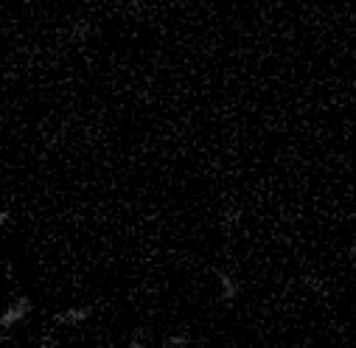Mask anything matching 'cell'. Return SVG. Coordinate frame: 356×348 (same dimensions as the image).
<instances>
[{
    "instance_id": "obj_4",
    "label": "cell",
    "mask_w": 356,
    "mask_h": 348,
    "mask_svg": "<svg viewBox=\"0 0 356 348\" xmlns=\"http://www.w3.org/2000/svg\"><path fill=\"white\" fill-rule=\"evenodd\" d=\"M191 345V334L188 331H171L160 340V348H188Z\"/></svg>"
},
{
    "instance_id": "obj_5",
    "label": "cell",
    "mask_w": 356,
    "mask_h": 348,
    "mask_svg": "<svg viewBox=\"0 0 356 348\" xmlns=\"http://www.w3.org/2000/svg\"><path fill=\"white\" fill-rule=\"evenodd\" d=\"M127 348H152V331H149L146 326L135 329V331L129 334V342H127Z\"/></svg>"
},
{
    "instance_id": "obj_8",
    "label": "cell",
    "mask_w": 356,
    "mask_h": 348,
    "mask_svg": "<svg viewBox=\"0 0 356 348\" xmlns=\"http://www.w3.org/2000/svg\"><path fill=\"white\" fill-rule=\"evenodd\" d=\"M238 219H241V211H238V208H230V211H225V222H227V225H236Z\"/></svg>"
},
{
    "instance_id": "obj_9",
    "label": "cell",
    "mask_w": 356,
    "mask_h": 348,
    "mask_svg": "<svg viewBox=\"0 0 356 348\" xmlns=\"http://www.w3.org/2000/svg\"><path fill=\"white\" fill-rule=\"evenodd\" d=\"M40 348H56V337H42Z\"/></svg>"
},
{
    "instance_id": "obj_2",
    "label": "cell",
    "mask_w": 356,
    "mask_h": 348,
    "mask_svg": "<svg viewBox=\"0 0 356 348\" xmlns=\"http://www.w3.org/2000/svg\"><path fill=\"white\" fill-rule=\"evenodd\" d=\"M213 276H216V284H219V298H222V303H236L238 295H241V281H238L230 270H225V267H216Z\"/></svg>"
},
{
    "instance_id": "obj_6",
    "label": "cell",
    "mask_w": 356,
    "mask_h": 348,
    "mask_svg": "<svg viewBox=\"0 0 356 348\" xmlns=\"http://www.w3.org/2000/svg\"><path fill=\"white\" fill-rule=\"evenodd\" d=\"M90 31H93V26H90V23H79V26H76V31L70 34V40H73V42H81V40H87V34H90Z\"/></svg>"
},
{
    "instance_id": "obj_1",
    "label": "cell",
    "mask_w": 356,
    "mask_h": 348,
    "mask_svg": "<svg viewBox=\"0 0 356 348\" xmlns=\"http://www.w3.org/2000/svg\"><path fill=\"white\" fill-rule=\"evenodd\" d=\"M31 312H34V301H31L29 295L12 298V303H9L3 312H0V340H3L12 329H17L20 323H26Z\"/></svg>"
},
{
    "instance_id": "obj_7",
    "label": "cell",
    "mask_w": 356,
    "mask_h": 348,
    "mask_svg": "<svg viewBox=\"0 0 356 348\" xmlns=\"http://www.w3.org/2000/svg\"><path fill=\"white\" fill-rule=\"evenodd\" d=\"M12 222H15L12 211H9V208H0V228H9Z\"/></svg>"
},
{
    "instance_id": "obj_3",
    "label": "cell",
    "mask_w": 356,
    "mask_h": 348,
    "mask_svg": "<svg viewBox=\"0 0 356 348\" xmlns=\"http://www.w3.org/2000/svg\"><path fill=\"white\" fill-rule=\"evenodd\" d=\"M90 317H93V306L81 303V306H70V309L56 312V315H54V323H56V326H84Z\"/></svg>"
}]
</instances>
